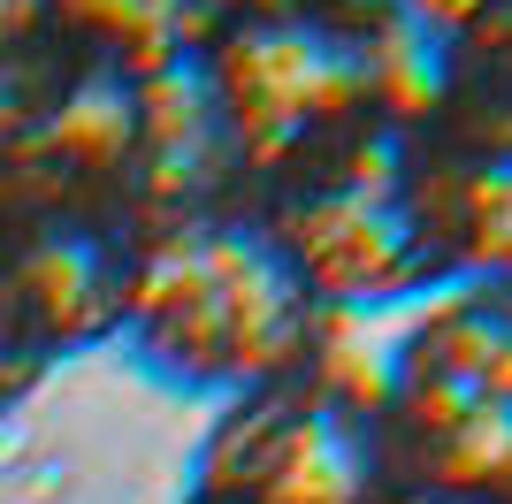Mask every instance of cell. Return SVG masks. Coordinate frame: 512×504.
Segmentation results:
<instances>
[{
	"mask_svg": "<svg viewBox=\"0 0 512 504\" xmlns=\"http://www.w3.org/2000/svg\"><path fill=\"white\" fill-rule=\"evenodd\" d=\"M337 306L314 291L299 252L283 245L260 199L161 214L146 230L138 291L115 329V352L138 382L184 405H230L276 375H299L337 352Z\"/></svg>",
	"mask_w": 512,
	"mask_h": 504,
	"instance_id": "cell-1",
	"label": "cell"
},
{
	"mask_svg": "<svg viewBox=\"0 0 512 504\" xmlns=\"http://www.w3.org/2000/svg\"><path fill=\"white\" fill-rule=\"evenodd\" d=\"M146 260L138 77L69 138L0 161V344L39 375L115 352Z\"/></svg>",
	"mask_w": 512,
	"mask_h": 504,
	"instance_id": "cell-2",
	"label": "cell"
},
{
	"mask_svg": "<svg viewBox=\"0 0 512 504\" xmlns=\"http://www.w3.org/2000/svg\"><path fill=\"white\" fill-rule=\"evenodd\" d=\"M260 207L314 275V291L337 306V321L413 314L459 291L444 138L421 92L291 161L260 191Z\"/></svg>",
	"mask_w": 512,
	"mask_h": 504,
	"instance_id": "cell-3",
	"label": "cell"
},
{
	"mask_svg": "<svg viewBox=\"0 0 512 504\" xmlns=\"http://www.w3.org/2000/svg\"><path fill=\"white\" fill-rule=\"evenodd\" d=\"M199 84L245 191H268L337 130L421 92V54L398 8L367 0H245L199 54Z\"/></svg>",
	"mask_w": 512,
	"mask_h": 504,
	"instance_id": "cell-4",
	"label": "cell"
},
{
	"mask_svg": "<svg viewBox=\"0 0 512 504\" xmlns=\"http://www.w3.org/2000/svg\"><path fill=\"white\" fill-rule=\"evenodd\" d=\"M398 489L375 367L352 344L214 405L184 451V504H390Z\"/></svg>",
	"mask_w": 512,
	"mask_h": 504,
	"instance_id": "cell-5",
	"label": "cell"
},
{
	"mask_svg": "<svg viewBox=\"0 0 512 504\" xmlns=\"http://www.w3.org/2000/svg\"><path fill=\"white\" fill-rule=\"evenodd\" d=\"M367 367L398 482L512 504V291L428 298Z\"/></svg>",
	"mask_w": 512,
	"mask_h": 504,
	"instance_id": "cell-6",
	"label": "cell"
},
{
	"mask_svg": "<svg viewBox=\"0 0 512 504\" xmlns=\"http://www.w3.org/2000/svg\"><path fill=\"white\" fill-rule=\"evenodd\" d=\"M130 69L100 62L54 0H0V161L85 130L123 100Z\"/></svg>",
	"mask_w": 512,
	"mask_h": 504,
	"instance_id": "cell-7",
	"label": "cell"
},
{
	"mask_svg": "<svg viewBox=\"0 0 512 504\" xmlns=\"http://www.w3.org/2000/svg\"><path fill=\"white\" fill-rule=\"evenodd\" d=\"M421 54V100L428 115L459 138L482 146H512V0H482L467 16L436 23Z\"/></svg>",
	"mask_w": 512,
	"mask_h": 504,
	"instance_id": "cell-8",
	"label": "cell"
},
{
	"mask_svg": "<svg viewBox=\"0 0 512 504\" xmlns=\"http://www.w3.org/2000/svg\"><path fill=\"white\" fill-rule=\"evenodd\" d=\"M54 8L100 62L130 69V77H153V69L199 62L230 31V16L245 0H54Z\"/></svg>",
	"mask_w": 512,
	"mask_h": 504,
	"instance_id": "cell-9",
	"label": "cell"
},
{
	"mask_svg": "<svg viewBox=\"0 0 512 504\" xmlns=\"http://www.w3.org/2000/svg\"><path fill=\"white\" fill-rule=\"evenodd\" d=\"M444 138V184H451V268L459 291H512V146H482L436 123Z\"/></svg>",
	"mask_w": 512,
	"mask_h": 504,
	"instance_id": "cell-10",
	"label": "cell"
},
{
	"mask_svg": "<svg viewBox=\"0 0 512 504\" xmlns=\"http://www.w3.org/2000/svg\"><path fill=\"white\" fill-rule=\"evenodd\" d=\"M39 367H31V359L23 352H8V344H0V420L8 413H23V405H31V390H39Z\"/></svg>",
	"mask_w": 512,
	"mask_h": 504,
	"instance_id": "cell-11",
	"label": "cell"
},
{
	"mask_svg": "<svg viewBox=\"0 0 512 504\" xmlns=\"http://www.w3.org/2000/svg\"><path fill=\"white\" fill-rule=\"evenodd\" d=\"M467 8H482V0H398V16H406V31H413V39H428L436 23L467 16Z\"/></svg>",
	"mask_w": 512,
	"mask_h": 504,
	"instance_id": "cell-12",
	"label": "cell"
},
{
	"mask_svg": "<svg viewBox=\"0 0 512 504\" xmlns=\"http://www.w3.org/2000/svg\"><path fill=\"white\" fill-rule=\"evenodd\" d=\"M390 504H490V497H451V489H413V482H406Z\"/></svg>",
	"mask_w": 512,
	"mask_h": 504,
	"instance_id": "cell-13",
	"label": "cell"
},
{
	"mask_svg": "<svg viewBox=\"0 0 512 504\" xmlns=\"http://www.w3.org/2000/svg\"><path fill=\"white\" fill-rule=\"evenodd\" d=\"M367 8H398V0H367Z\"/></svg>",
	"mask_w": 512,
	"mask_h": 504,
	"instance_id": "cell-14",
	"label": "cell"
},
{
	"mask_svg": "<svg viewBox=\"0 0 512 504\" xmlns=\"http://www.w3.org/2000/svg\"><path fill=\"white\" fill-rule=\"evenodd\" d=\"M176 504H184V497H176Z\"/></svg>",
	"mask_w": 512,
	"mask_h": 504,
	"instance_id": "cell-15",
	"label": "cell"
}]
</instances>
